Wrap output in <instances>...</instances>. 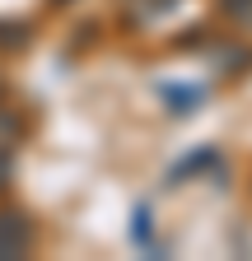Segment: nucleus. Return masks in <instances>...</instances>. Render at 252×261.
Segmentation results:
<instances>
[{
  "label": "nucleus",
  "mask_w": 252,
  "mask_h": 261,
  "mask_svg": "<svg viewBox=\"0 0 252 261\" xmlns=\"http://www.w3.org/2000/svg\"><path fill=\"white\" fill-rule=\"evenodd\" d=\"M28 247H33V224L23 215H14V210H5L0 215V261H14Z\"/></svg>",
  "instance_id": "obj_1"
},
{
  "label": "nucleus",
  "mask_w": 252,
  "mask_h": 261,
  "mask_svg": "<svg viewBox=\"0 0 252 261\" xmlns=\"http://www.w3.org/2000/svg\"><path fill=\"white\" fill-rule=\"evenodd\" d=\"M219 14L234 19L238 28H252V0H219Z\"/></svg>",
  "instance_id": "obj_2"
},
{
  "label": "nucleus",
  "mask_w": 252,
  "mask_h": 261,
  "mask_svg": "<svg viewBox=\"0 0 252 261\" xmlns=\"http://www.w3.org/2000/svg\"><path fill=\"white\" fill-rule=\"evenodd\" d=\"M196 89H168V103H173V112H192V108H187V103H196Z\"/></svg>",
  "instance_id": "obj_3"
},
{
  "label": "nucleus",
  "mask_w": 252,
  "mask_h": 261,
  "mask_svg": "<svg viewBox=\"0 0 252 261\" xmlns=\"http://www.w3.org/2000/svg\"><path fill=\"white\" fill-rule=\"evenodd\" d=\"M10 140H14V121L0 117V173H5V154H10Z\"/></svg>",
  "instance_id": "obj_4"
}]
</instances>
